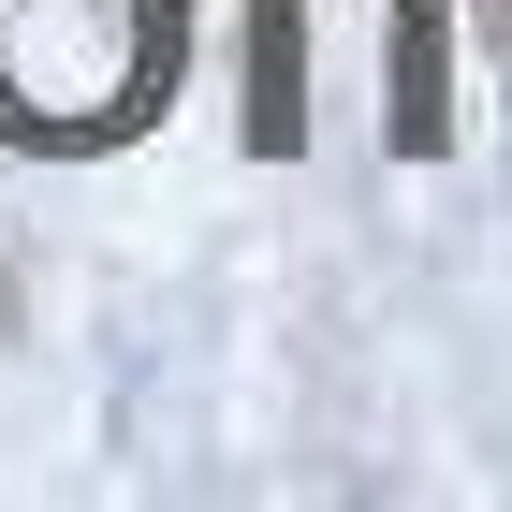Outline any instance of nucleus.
Returning a JSON list of instances; mask_svg holds the SVG:
<instances>
[{"mask_svg":"<svg viewBox=\"0 0 512 512\" xmlns=\"http://www.w3.org/2000/svg\"><path fill=\"white\" fill-rule=\"evenodd\" d=\"M469 30L498 44V74H512V0H469Z\"/></svg>","mask_w":512,"mask_h":512,"instance_id":"obj_2","label":"nucleus"},{"mask_svg":"<svg viewBox=\"0 0 512 512\" xmlns=\"http://www.w3.org/2000/svg\"><path fill=\"white\" fill-rule=\"evenodd\" d=\"M191 59V0H0V147H118Z\"/></svg>","mask_w":512,"mask_h":512,"instance_id":"obj_1","label":"nucleus"}]
</instances>
